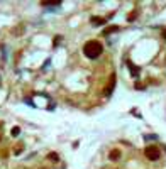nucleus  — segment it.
<instances>
[{"mask_svg":"<svg viewBox=\"0 0 166 169\" xmlns=\"http://www.w3.org/2000/svg\"><path fill=\"white\" fill-rule=\"evenodd\" d=\"M102 51H104V47H102V44L98 41H88L83 46V54L87 58H90V59H97L98 56L102 54Z\"/></svg>","mask_w":166,"mask_h":169,"instance_id":"1","label":"nucleus"},{"mask_svg":"<svg viewBox=\"0 0 166 169\" xmlns=\"http://www.w3.org/2000/svg\"><path fill=\"white\" fill-rule=\"evenodd\" d=\"M144 154H146V157H147V159L156 161V159H159L161 152H159V149L156 147V145H147V147L144 149Z\"/></svg>","mask_w":166,"mask_h":169,"instance_id":"2","label":"nucleus"},{"mask_svg":"<svg viewBox=\"0 0 166 169\" xmlns=\"http://www.w3.org/2000/svg\"><path fill=\"white\" fill-rule=\"evenodd\" d=\"M114 88H115V74H112V76H110L109 85H107V88L104 90V96H110L112 91H114Z\"/></svg>","mask_w":166,"mask_h":169,"instance_id":"3","label":"nucleus"},{"mask_svg":"<svg viewBox=\"0 0 166 169\" xmlns=\"http://www.w3.org/2000/svg\"><path fill=\"white\" fill-rule=\"evenodd\" d=\"M90 22L93 24V26H102V24H105V22H107V19H102V17H92Z\"/></svg>","mask_w":166,"mask_h":169,"instance_id":"4","label":"nucleus"},{"mask_svg":"<svg viewBox=\"0 0 166 169\" xmlns=\"http://www.w3.org/2000/svg\"><path fill=\"white\" fill-rule=\"evenodd\" d=\"M109 157H110L112 161H117L119 157H120V150H119V149H115V150H112L110 154H109Z\"/></svg>","mask_w":166,"mask_h":169,"instance_id":"5","label":"nucleus"},{"mask_svg":"<svg viewBox=\"0 0 166 169\" xmlns=\"http://www.w3.org/2000/svg\"><path fill=\"white\" fill-rule=\"evenodd\" d=\"M115 31H119V27L117 26H110L109 29H105V31H104V36H109V34L115 32Z\"/></svg>","mask_w":166,"mask_h":169,"instance_id":"6","label":"nucleus"},{"mask_svg":"<svg viewBox=\"0 0 166 169\" xmlns=\"http://www.w3.org/2000/svg\"><path fill=\"white\" fill-rule=\"evenodd\" d=\"M127 64H129V68H131V73L134 74V76H137V73H139V69H137V66H134L131 61H127Z\"/></svg>","mask_w":166,"mask_h":169,"instance_id":"7","label":"nucleus"},{"mask_svg":"<svg viewBox=\"0 0 166 169\" xmlns=\"http://www.w3.org/2000/svg\"><path fill=\"white\" fill-rule=\"evenodd\" d=\"M48 159H49V161H59V155L56 154V152H49Z\"/></svg>","mask_w":166,"mask_h":169,"instance_id":"8","label":"nucleus"},{"mask_svg":"<svg viewBox=\"0 0 166 169\" xmlns=\"http://www.w3.org/2000/svg\"><path fill=\"white\" fill-rule=\"evenodd\" d=\"M59 4H61L59 0H56V2H42L44 7H54V5H59Z\"/></svg>","mask_w":166,"mask_h":169,"instance_id":"9","label":"nucleus"},{"mask_svg":"<svg viewBox=\"0 0 166 169\" xmlns=\"http://www.w3.org/2000/svg\"><path fill=\"white\" fill-rule=\"evenodd\" d=\"M10 134L14 135V137H17V135L21 134V127H12V130H10Z\"/></svg>","mask_w":166,"mask_h":169,"instance_id":"10","label":"nucleus"},{"mask_svg":"<svg viewBox=\"0 0 166 169\" xmlns=\"http://www.w3.org/2000/svg\"><path fill=\"white\" fill-rule=\"evenodd\" d=\"M59 42H61V36H56V37H54V42H53V46H58V44H59Z\"/></svg>","mask_w":166,"mask_h":169,"instance_id":"11","label":"nucleus"},{"mask_svg":"<svg viewBox=\"0 0 166 169\" xmlns=\"http://www.w3.org/2000/svg\"><path fill=\"white\" fill-rule=\"evenodd\" d=\"M21 152H22V145H17L14 150V154H21Z\"/></svg>","mask_w":166,"mask_h":169,"instance_id":"12","label":"nucleus"},{"mask_svg":"<svg viewBox=\"0 0 166 169\" xmlns=\"http://www.w3.org/2000/svg\"><path fill=\"white\" fill-rule=\"evenodd\" d=\"M161 36H163V39H166V29L163 31V32H161Z\"/></svg>","mask_w":166,"mask_h":169,"instance_id":"13","label":"nucleus"}]
</instances>
